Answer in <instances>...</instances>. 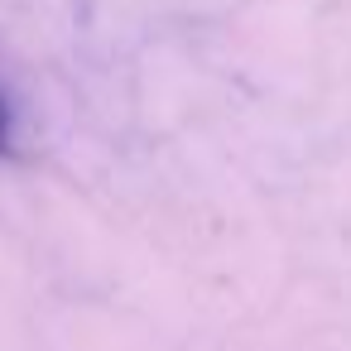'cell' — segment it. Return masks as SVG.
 Instances as JSON below:
<instances>
[{"instance_id":"obj_1","label":"cell","mask_w":351,"mask_h":351,"mask_svg":"<svg viewBox=\"0 0 351 351\" xmlns=\"http://www.w3.org/2000/svg\"><path fill=\"white\" fill-rule=\"evenodd\" d=\"M10 140H15V116H10V101L0 97V154H10Z\"/></svg>"}]
</instances>
